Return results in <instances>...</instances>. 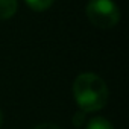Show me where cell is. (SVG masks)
<instances>
[{
    "label": "cell",
    "mask_w": 129,
    "mask_h": 129,
    "mask_svg": "<svg viewBox=\"0 0 129 129\" xmlns=\"http://www.w3.org/2000/svg\"><path fill=\"white\" fill-rule=\"evenodd\" d=\"M73 94L78 106L84 112L102 109L108 102V87L94 73H82L73 84Z\"/></svg>",
    "instance_id": "6da1fadb"
},
{
    "label": "cell",
    "mask_w": 129,
    "mask_h": 129,
    "mask_svg": "<svg viewBox=\"0 0 129 129\" xmlns=\"http://www.w3.org/2000/svg\"><path fill=\"white\" fill-rule=\"evenodd\" d=\"M87 17L96 27L111 29L120 21V11L112 0H90L87 5Z\"/></svg>",
    "instance_id": "7a4b0ae2"
},
{
    "label": "cell",
    "mask_w": 129,
    "mask_h": 129,
    "mask_svg": "<svg viewBox=\"0 0 129 129\" xmlns=\"http://www.w3.org/2000/svg\"><path fill=\"white\" fill-rule=\"evenodd\" d=\"M17 0H0V20H8L17 12Z\"/></svg>",
    "instance_id": "3957f363"
},
{
    "label": "cell",
    "mask_w": 129,
    "mask_h": 129,
    "mask_svg": "<svg viewBox=\"0 0 129 129\" xmlns=\"http://www.w3.org/2000/svg\"><path fill=\"white\" fill-rule=\"evenodd\" d=\"M87 129H114V127L111 126V123L106 118H103V117H93L88 121Z\"/></svg>",
    "instance_id": "277c9868"
},
{
    "label": "cell",
    "mask_w": 129,
    "mask_h": 129,
    "mask_svg": "<svg viewBox=\"0 0 129 129\" xmlns=\"http://www.w3.org/2000/svg\"><path fill=\"white\" fill-rule=\"evenodd\" d=\"M26 3L34 11H46L52 6L53 0H26Z\"/></svg>",
    "instance_id": "5b68a950"
},
{
    "label": "cell",
    "mask_w": 129,
    "mask_h": 129,
    "mask_svg": "<svg viewBox=\"0 0 129 129\" xmlns=\"http://www.w3.org/2000/svg\"><path fill=\"white\" fill-rule=\"evenodd\" d=\"M84 120H85V112H84V111H79V112H76L75 117H73V124H75L76 127H81L82 123H84Z\"/></svg>",
    "instance_id": "8992f818"
},
{
    "label": "cell",
    "mask_w": 129,
    "mask_h": 129,
    "mask_svg": "<svg viewBox=\"0 0 129 129\" xmlns=\"http://www.w3.org/2000/svg\"><path fill=\"white\" fill-rule=\"evenodd\" d=\"M32 129H59L56 124H52V123H43V124H38Z\"/></svg>",
    "instance_id": "52a82bcc"
},
{
    "label": "cell",
    "mask_w": 129,
    "mask_h": 129,
    "mask_svg": "<svg viewBox=\"0 0 129 129\" xmlns=\"http://www.w3.org/2000/svg\"><path fill=\"white\" fill-rule=\"evenodd\" d=\"M0 124H2V111H0Z\"/></svg>",
    "instance_id": "ba28073f"
}]
</instances>
